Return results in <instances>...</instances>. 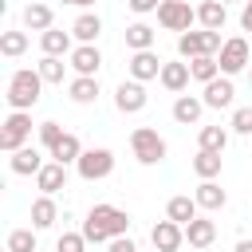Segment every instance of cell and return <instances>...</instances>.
Listing matches in <instances>:
<instances>
[{
	"label": "cell",
	"instance_id": "44",
	"mask_svg": "<svg viewBox=\"0 0 252 252\" xmlns=\"http://www.w3.org/2000/svg\"><path fill=\"white\" fill-rule=\"evenodd\" d=\"M220 4H228V0H220Z\"/></svg>",
	"mask_w": 252,
	"mask_h": 252
},
{
	"label": "cell",
	"instance_id": "24",
	"mask_svg": "<svg viewBox=\"0 0 252 252\" xmlns=\"http://www.w3.org/2000/svg\"><path fill=\"white\" fill-rule=\"evenodd\" d=\"M55 220H59L55 201H51V197H35V201H32V228H35V232H43V228H51Z\"/></svg>",
	"mask_w": 252,
	"mask_h": 252
},
{
	"label": "cell",
	"instance_id": "34",
	"mask_svg": "<svg viewBox=\"0 0 252 252\" xmlns=\"http://www.w3.org/2000/svg\"><path fill=\"white\" fill-rule=\"evenodd\" d=\"M4 248L8 252H35V228H12Z\"/></svg>",
	"mask_w": 252,
	"mask_h": 252
},
{
	"label": "cell",
	"instance_id": "45",
	"mask_svg": "<svg viewBox=\"0 0 252 252\" xmlns=\"http://www.w3.org/2000/svg\"><path fill=\"white\" fill-rule=\"evenodd\" d=\"M248 83H252V75H248Z\"/></svg>",
	"mask_w": 252,
	"mask_h": 252
},
{
	"label": "cell",
	"instance_id": "16",
	"mask_svg": "<svg viewBox=\"0 0 252 252\" xmlns=\"http://www.w3.org/2000/svg\"><path fill=\"white\" fill-rule=\"evenodd\" d=\"M8 165H12V173H20V177H28V173L35 177L47 161L39 158V150H35V146H24V150H16V154L8 158Z\"/></svg>",
	"mask_w": 252,
	"mask_h": 252
},
{
	"label": "cell",
	"instance_id": "7",
	"mask_svg": "<svg viewBox=\"0 0 252 252\" xmlns=\"http://www.w3.org/2000/svg\"><path fill=\"white\" fill-rule=\"evenodd\" d=\"M75 169H79V177L83 181H102V177H110V169H114V154L110 150H83V158L75 161Z\"/></svg>",
	"mask_w": 252,
	"mask_h": 252
},
{
	"label": "cell",
	"instance_id": "4",
	"mask_svg": "<svg viewBox=\"0 0 252 252\" xmlns=\"http://www.w3.org/2000/svg\"><path fill=\"white\" fill-rule=\"evenodd\" d=\"M130 150H134V158H138L142 165H158V161L169 154L165 138H161L154 126H138V130L130 134Z\"/></svg>",
	"mask_w": 252,
	"mask_h": 252
},
{
	"label": "cell",
	"instance_id": "17",
	"mask_svg": "<svg viewBox=\"0 0 252 252\" xmlns=\"http://www.w3.org/2000/svg\"><path fill=\"white\" fill-rule=\"evenodd\" d=\"M185 240H189L197 252H205V248L217 240V224H213V220H205V217H197V220H189V224H185Z\"/></svg>",
	"mask_w": 252,
	"mask_h": 252
},
{
	"label": "cell",
	"instance_id": "43",
	"mask_svg": "<svg viewBox=\"0 0 252 252\" xmlns=\"http://www.w3.org/2000/svg\"><path fill=\"white\" fill-rule=\"evenodd\" d=\"M63 4H75V0H63Z\"/></svg>",
	"mask_w": 252,
	"mask_h": 252
},
{
	"label": "cell",
	"instance_id": "21",
	"mask_svg": "<svg viewBox=\"0 0 252 252\" xmlns=\"http://www.w3.org/2000/svg\"><path fill=\"white\" fill-rule=\"evenodd\" d=\"M67 94H71V102L91 106V102L98 98V79H91V75H75V79H71V87H67Z\"/></svg>",
	"mask_w": 252,
	"mask_h": 252
},
{
	"label": "cell",
	"instance_id": "28",
	"mask_svg": "<svg viewBox=\"0 0 252 252\" xmlns=\"http://www.w3.org/2000/svg\"><path fill=\"white\" fill-rule=\"evenodd\" d=\"M193 201H197L201 209L217 213V209H224V201H228V197H224V189H220L217 181H201V185H197V193H193Z\"/></svg>",
	"mask_w": 252,
	"mask_h": 252
},
{
	"label": "cell",
	"instance_id": "2",
	"mask_svg": "<svg viewBox=\"0 0 252 252\" xmlns=\"http://www.w3.org/2000/svg\"><path fill=\"white\" fill-rule=\"evenodd\" d=\"M39 91H43V75L32 71V67H20V71H12L4 98H8L12 110H32V106L39 102Z\"/></svg>",
	"mask_w": 252,
	"mask_h": 252
},
{
	"label": "cell",
	"instance_id": "23",
	"mask_svg": "<svg viewBox=\"0 0 252 252\" xmlns=\"http://www.w3.org/2000/svg\"><path fill=\"white\" fill-rule=\"evenodd\" d=\"M197 209H201V205H197L193 197H185V193H181V197H169V205H165V217H169V220H177V224L185 228L189 220H197Z\"/></svg>",
	"mask_w": 252,
	"mask_h": 252
},
{
	"label": "cell",
	"instance_id": "1",
	"mask_svg": "<svg viewBox=\"0 0 252 252\" xmlns=\"http://www.w3.org/2000/svg\"><path fill=\"white\" fill-rule=\"evenodd\" d=\"M83 236L87 244H110L114 236H130V213L114 205H94L83 220Z\"/></svg>",
	"mask_w": 252,
	"mask_h": 252
},
{
	"label": "cell",
	"instance_id": "38",
	"mask_svg": "<svg viewBox=\"0 0 252 252\" xmlns=\"http://www.w3.org/2000/svg\"><path fill=\"white\" fill-rule=\"evenodd\" d=\"M158 8H161V0H130V12H138V16L158 12Z\"/></svg>",
	"mask_w": 252,
	"mask_h": 252
},
{
	"label": "cell",
	"instance_id": "20",
	"mask_svg": "<svg viewBox=\"0 0 252 252\" xmlns=\"http://www.w3.org/2000/svg\"><path fill=\"white\" fill-rule=\"evenodd\" d=\"M71 39H75L71 32L51 28V32H43V35H39V47H43V55H59V59H63V55H71V51H75V47H71Z\"/></svg>",
	"mask_w": 252,
	"mask_h": 252
},
{
	"label": "cell",
	"instance_id": "25",
	"mask_svg": "<svg viewBox=\"0 0 252 252\" xmlns=\"http://www.w3.org/2000/svg\"><path fill=\"white\" fill-rule=\"evenodd\" d=\"M71 35H75L79 43H94V39L102 35V20H98L94 12H83V16L71 24Z\"/></svg>",
	"mask_w": 252,
	"mask_h": 252
},
{
	"label": "cell",
	"instance_id": "18",
	"mask_svg": "<svg viewBox=\"0 0 252 252\" xmlns=\"http://www.w3.org/2000/svg\"><path fill=\"white\" fill-rule=\"evenodd\" d=\"M197 20H201L205 32H220L224 20H228V12H224L220 0H201V4H197Z\"/></svg>",
	"mask_w": 252,
	"mask_h": 252
},
{
	"label": "cell",
	"instance_id": "32",
	"mask_svg": "<svg viewBox=\"0 0 252 252\" xmlns=\"http://www.w3.org/2000/svg\"><path fill=\"white\" fill-rule=\"evenodd\" d=\"M24 51H28V32H4V35H0V55L16 59V55H24Z\"/></svg>",
	"mask_w": 252,
	"mask_h": 252
},
{
	"label": "cell",
	"instance_id": "36",
	"mask_svg": "<svg viewBox=\"0 0 252 252\" xmlns=\"http://www.w3.org/2000/svg\"><path fill=\"white\" fill-rule=\"evenodd\" d=\"M63 134H67V130H63V126H59V122H39V142H43V146H47V150H55V146H59V138H63Z\"/></svg>",
	"mask_w": 252,
	"mask_h": 252
},
{
	"label": "cell",
	"instance_id": "10",
	"mask_svg": "<svg viewBox=\"0 0 252 252\" xmlns=\"http://www.w3.org/2000/svg\"><path fill=\"white\" fill-rule=\"evenodd\" d=\"M150 240H154V248L158 252H177L181 244H185V228L177 224V220H158L154 228H150Z\"/></svg>",
	"mask_w": 252,
	"mask_h": 252
},
{
	"label": "cell",
	"instance_id": "11",
	"mask_svg": "<svg viewBox=\"0 0 252 252\" xmlns=\"http://www.w3.org/2000/svg\"><path fill=\"white\" fill-rule=\"evenodd\" d=\"M161 59H158V51H134L130 55V79H138V83H150V79H161Z\"/></svg>",
	"mask_w": 252,
	"mask_h": 252
},
{
	"label": "cell",
	"instance_id": "8",
	"mask_svg": "<svg viewBox=\"0 0 252 252\" xmlns=\"http://www.w3.org/2000/svg\"><path fill=\"white\" fill-rule=\"evenodd\" d=\"M217 63H220V75H240L244 67H248V39L244 35H232V39H224V47H220V55H217Z\"/></svg>",
	"mask_w": 252,
	"mask_h": 252
},
{
	"label": "cell",
	"instance_id": "13",
	"mask_svg": "<svg viewBox=\"0 0 252 252\" xmlns=\"http://www.w3.org/2000/svg\"><path fill=\"white\" fill-rule=\"evenodd\" d=\"M71 67H75V75H91V79H98L102 51H98L94 43H79V47L71 51Z\"/></svg>",
	"mask_w": 252,
	"mask_h": 252
},
{
	"label": "cell",
	"instance_id": "39",
	"mask_svg": "<svg viewBox=\"0 0 252 252\" xmlns=\"http://www.w3.org/2000/svg\"><path fill=\"white\" fill-rule=\"evenodd\" d=\"M106 252H138V244H134V240H130V236H114V240H110V248H106Z\"/></svg>",
	"mask_w": 252,
	"mask_h": 252
},
{
	"label": "cell",
	"instance_id": "42",
	"mask_svg": "<svg viewBox=\"0 0 252 252\" xmlns=\"http://www.w3.org/2000/svg\"><path fill=\"white\" fill-rule=\"evenodd\" d=\"M75 4H79V8H91V4H94V0H75Z\"/></svg>",
	"mask_w": 252,
	"mask_h": 252
},
{
	"label": "cell",
	"instance_id": "26",
	"mask_svg": "<svg viewBox=\"0 0 252 252\" xmlns=\"http://www.w3.org/2000/svg\"><path fill=\"white\" fill-rule=\"evenodd\" d=\"M154 39H158V32L150 24H142V20L126 28V47L130 51H154Z\"/></svg>",
	"mask_w": 252,
	"mask_h": 252
},
{
	"label": "cell",
	"instance_id": "41",
	"mask_svg": "<svg viewBox=\"0 0 252 252\" xmlns=\"http://www.w3.org/2000/svg\"><path fill=\"white\" fill-rule=\"evenodd\" d=\"M232 252H252V240H236V248Z\"/></svg>",
	"mask_w": 252,
	"mask_h": 252
},
{
	"label": "cell",
	"instance_id": "27",
	"mask_svg": "<svg viewBox=\"0 0 252 252\" xmlns=\"http://www.w3.org/2000/svg\"><path fill=\"white\" fill-rule=\"evenodd\" d=\"M51 154V161H59V165H75L79 158H83V142L75 138V134H63L59 138V146L55 150H47Z\"/></svg>",
	"mask_w": 252,
	"mask_h": 252
},
{
	"label": "cell",
	"instance_id": "46",
	"mask_svg": "<svg viewBox=\"0 0 252 252\" xmlns=\"http://www.w3.org/2000/svg\"><path fill=\"white\" fill-rule=\"evenodd\" d=\"M4 252H8V248H4Z\"/></svg>",
	"mask_w": 252,
	"mask_h": 252
},
{
	"label": "cell",
	"instance_id": "6",
	"mask_svg": "<svg viewBox=\"0 0 252 252\" xmlns=\"http://www.w3.org/2000/svg\"><path fill=\"white\" fill-rule=\"evenodd\" d=\"M193 20H197V8H189V0H161L158 8V24L165 32H189Z\"/></svg>",
	"mask_w": 252,
	"mask_h": 252
},
{
	"label": "cell",
	"instance_id": "35",
	"mask_svg": "<svg viewBox=\"0 0 252 252\" xmlns=\"http://www.w3.org/2000/svg\"><path fill=\"white\" fill-rule=\"evenodd\" d=\"M55 252H87V236L83 232H63L55 240Z\"/></svg>",
	"mask_w": 252,
	"mask_h": 252
},
{
	"label": "cell",
	"instance_id": "30",
	"mask_svg": "<svg viewBox=\"0 0 252 252\" xmlns=\"http://www.w3.org/2000/svg\"><path fill=\"white\" fill-rule=\"evenodd\" d=\"M201 150H209V154H224V146H228V130L224 126H201Z\"/></svg>",
	"mask_w": 252,
	"mask_h": 252
},
{
	"label": "cell",
	"instance_id": "15",
	"mask_svg": "<svg viewBox=\"0 0 252 252\" xmlns=\"http://www.w3.org/2000/svg\"><path fill=\"white\" fill-rule=\"evenodd\" d=\"M24 28L28 32H51L55 28V12H51V4H39V0H32L28 8H24Z\"/></svg>",
	"mask_w": 252,
	"mask_h": 252
},
{
	"label": "cell",
	"instance_id": "31",
	"mask_svg": "<svg viewBox=\"0 0 252 252\" xmlns=\"http://www.w3.org/2000/svg\"><path fill=\"white\" fill-rule=\"evenodd\" d=\"M189 71L197 83H213L220 75V63H217V55H201V59H189Z\"/></svg>",
	"mask_w": 252,
	"mask_h": 252
},
{
	"label": "cell",
	"instance_id": "9",
	"mask_svg": "<svg viewBox=\"0 0 252 252\" xmlns=\"http://www.w3.org/2000/svg\"><path fill=\"white\" fill-rule=\"evenodd\" d=\"M146 102H150V94H146V87H142L138 79L118 83V91H114V106H118L122 114H138V110H146Z\"/></svg>",
	"mask_w": 252,
	"mask_h": 252
},
{
	"label": "cell",
	"instance_id": "40",
	"mask_svg": "<svg viewBox=\"0 0 252 252\" xmlns=\"http://www.w3.org/2000/svg\"><path fill=\"white\" fill-rule=\"evenodd\" d=\"M240 28L252 32V0H244V8H240Z\"/></svg>",
	"mask_w": 252,
	"mask_h": 252
},
{
	"label": "cell",
	"instance_id": "33",
	"mask_svg": "<svg viewBox=\"0 0 252 252\" xmlns=\"http://www.w3.org/2000/svg\"><path fill=\"white\" fill-rule=\"evenodd\" d=\"M35 71L43 75V83H63V75H67V63H63L59 55H43Z\"/></svg>",
	"mask_w": 252,
	"mask_h": 252
},
{
	"label": "cell",
	"instance_id": "3",
	"mask_svg": "<svg viewBox=\"0 0 252 252\" xmlns=\"http://www.w3.org/2000/svg\"><path fill=\"white\" fill-rule=\"evenodd\" d=\"M220 47H224V39H220V32H181L177 35V55L181 59H201V55H220Z\"/></svg>",
	"mask_w": 252,
	"mask_h": 252
},
{
	"label": "cell",
	"instance_id": "12",
	"mask_svg": "<svg viewBox=\"0 0 252 252\" xmlns=\"http://www.w3.org/2000/svg\"><path fill=\"white\" fill-rule=\"evenodd\" d=\"M232 94H236L232 79H228V75H217L213 83H205L201 102H205V106H213V110H224V106H232Z\"/></svg>",
	"mask_w": 252,
	"mask_h": 252
},
{
	"label": "cell",
	"instance_id": "19",
	"mask_svg": "<svg viewBox=\"0 0 252 252\" xmlns=\"http://www.w3.org/2000/svg\"><path fill=\"white\" fill-rule=\"evenodd\" d=\"M189 79H193L189 63H165V67H161V87H165L169 94H181V91L189 87Z\"/></svg>",
	"mask_w": 252,
	"mask_h": 252
},
{
	"label": "cell",
	"instance_id": "29",
	"mask_svg": "<svg viewBox=\"0 0 252 252\" xmlns=\"http://www.w3.org/2000/svg\"><path fill=\"white\" fill-rule=\"evenodd\" d=\"M193 173H197L201 181H213V177H220V154L197 150V158H193Z\"/></svg>",
	"mask_w": 252,
	"mask_h": 252
},
{
	"label": "cell",
	"instance_id": "14",
	"mask_svg": "<svg viewBox=\"0 0 252 252\" xmlns=\"http://www.w3.org/2000/svg\"><path fill=\"white\" fill-rule=\"evenodd\" d=\"M35 189H39L43 197H55L59 189H67V165H59V161H47V165L35 173Z\"/></svg>",
	"mask_w": 252,
	"mask_h": 252
},
{
	"label": "cell",
	"instance_id": "22",
	"mask_svg": "<svg viewBox=\"0 0 252 252\" xmlns=\"http://www.w3.org/2000/svg\"><path fill=\"white\" fill-rule=\"evenodd\" d=\"M201 110H205V102H201L197 94H177V102H173V122L193 126V122L201 118Z\"/></svg>",
	"mask_w": 252,
	"mask_h": 252
},
{
	"label": "cell",
	"instance_id": "37",
	"mask_svg": "<svg viewBox=\"0 0 252 252\" xmlns=\"http://www.w3.org/2000/svg\"><path fill=\"white\" fill-rule=\"evenodd\" d=\"M232 130L236 134H252V106H236L232 110Z\"/></svg>",
	"mask_w": 252,
	"mask_h": 252
},
{
	"label": "cell",
	"instance_id": "5",
	"mask_svg": "<svg viewBox=\"0 0 252 252\" xmlns=\"http://www.w3.org/2000/svg\"><path fill=\"white\" fill-rule=\"evenodd\" d=\"M28 138H32V114L28 110H12L4 118V130H0V150L4 154H16V150L28 146Z\"/></svg>",
	"mask_w": 252,
	"mask_h": 252
}]
</instances>
